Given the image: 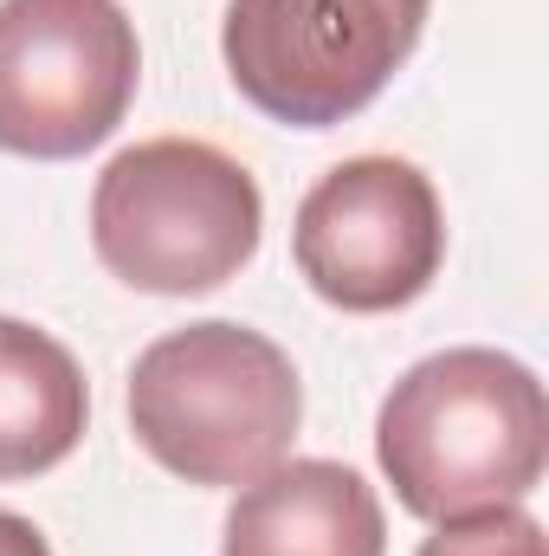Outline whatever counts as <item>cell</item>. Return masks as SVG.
Segmentation results:
<instances>
[{
  "mask_svg": "<svg viewBox=\"0 0 549 556\" xmlns=\"http://www.w3.org/2000/svg\"><path fill=\"white\" fill-rule=\"evenodd\" d=\"M375 459L395 498L426 525L524 505L549 459L537 369L485 343L413 363L375 415Z\"/></svg>",
  "mask_w": 549,
  "mask_h": 556,
  "instance_id": "cell-1",
  "label": "cell"
},
{
  "mask_svg": "<svg viewBox=\"0 0 549 556\" xmlns=\"http://www.w3.org/2000/svg\"><path fill=\"white\" fill-rule=\"evenodd\" d=\"M304 389L266 330L201 317L155 337L130 369V433L175 479L240 492L291 453Z\"/></svg>",
  "mask_w": 549,
  "mask_h": 556,
  "instance_id": "cell-2",
  "label": "cell"
},
{
  "mask_svg": "<svg viewBox=\"0 0 549 556\" xmlns=\"http://www.w3.org/2000/svg\"><path fill=\"white\" fill-rule=\"evenodd\" d=\"M266 233V194L240 155L201 137H155L104 162L91 247L130 291L194 298L240 278Z\"/></svg>",
  "mask_w": 549,
  "mask_h": 556,
  "instance_id": "cell-3",
  "label": "cell"
},
{
  "mask_svg": "<svg viewBox=\"0 0 549 556\" xmlns=\"http://www.w3.org/2000/svg\"><path fill=\"white\" fill-rule=\"evenodd\" d=\"M426 13L433 0H227L220 59L259 117L330 130L395 85Z\"/></svg>",
  "mask_w": 549,
  "mask_h": 556,
  "instance_id": "cell-4",
  "label": "cell"
},
{
  "mask_svg": "<svg viewBox=\"0 0 549 556\" xmlns=\"http://www.w3.org/2000/svg\"><path fill=\"white\" fill-rule=\"evenodd\" d=\"M137 20L117 0H0V149L72 162L130 117Z\"/></svg>",
  "mask_w": 549,
  "mask_h": 556,
  "instance_id": "cell-5",
  "label": "cell"
},
{
  "mask_svg": "<svg viewBox=\"0 0 549 556\" xmlns=\"http://www.w3.org/2000/svg\"><path fill=\"white\" fill-rule=\"evenodd\" d=\"M291 260L323 304L349 317L401 311L446 260L439 194L408 155H349L297 201Z\"/></svg>",
  "mask_w": 549,
  "mask_h": 556,
  "instance_id": "cell-6",
  "label": "cell"
},
{
  "mask_svg": "<svg viewBox=\"0 0 549 556\" xmlns=\"http://www.w3.org/2000/svg\"><path fill=\"white\" fill-rule=\"evenodd\" d=\"M220 556H388L375 485L343 459H278L240 485Z\"/></svg>",
  "mask_w": 549,
  "mask_h": 556,
  "instance_id": "cell-7",
  "label": "cell"
},
{
  "mask_svg": "<svg viewBox=\"0 0 549 556\" xmlns=\"http://www.w3.org/2000/svg\"><path fill=\"white\" fill-rule=\"evenodd\" d=\"M91 389L78 356L20 317H0V479H39L85 440Z\"/></svg>",
  "mask_w": 549,
  "mask_h": 556,
  "instance_id": "cell-8",
  "label": "cell"
},
{
  "mask_svg": "<svg viewBox=\"0 0 549 556\" xmlns=\"http://www.w3.org/2000/svg\"><path fill=\"white\" fill-rule=\"evenodd\" d=\"M420 556H549V544H544V525L524 505H498V511L433 525Z\"/></svg>",
  "mask_w": 549,
  "mask_h": 556,
  "instance_id": "cell-9",
  "label": "cell"
},
{
  "mask_svg": "<svg viewBox=\"0 0 549 556\" xmlns=\"http://www.w3.org/2000/svg\"><path fill=\"white\" fill-rule=\"evenodd\" d=\"M0 556H52V544H46V531L33 518H20V511L0 505Z\"/></svg>",
  "mask_w": 549,
  "mask_h": 556,
  "instance_id": "cell-10",
  "label": "cell"
}]
</instances>
